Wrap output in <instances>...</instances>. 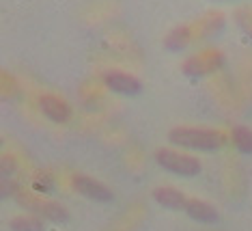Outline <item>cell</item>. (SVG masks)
I'll list each match as a JSON object with an SVG mask.
<instances>
[{
    "label": "cell",
    "mask_w": 252,
    "mask_h": 231,
    "mask_svg": "<svg viewBox=\"0 0 252 231\" xmlns=\"http://www.w3.org/2000/svg\"><path fill=\"white\" fill-rule=\"evenodd\" d=\"M168 141L183 149L196 152H216L222 149L231 138L216 128H194V125H177L168 132Z\"/></svg>",
    "instance_id": "cell-1"
},
{
    "label": "cell",
    "mask_w": 252,
    "mask_h": 231,
    "mask_svg": "<svg viewBox=\"0 0 252 231\" xmlns=\"http://www.w3.org/2000/svg\"><path fill=\"white\" fill-rule=\"evenodd\" d=\"M13 197L22 207L31 210V214L43 218V221H48V223L61 225V223L69 221V212H67L61 203H56V201H45L41 197H37V194L28 192V190H20V188L13 190Z\"/></svg>",
    "instance_id": "cell-2"
},
{
    "label": "cell",
    "mask_w": 252,
    "mask_h": 231,
    "mask_svg": "<svg viewBox=\"0 0 252 231\" xmlns=\"http://www.w3.org/2000/svg\"><path fill=\"white\" fill-rule=\"evenodd\" d=\"M156 162L162 166L164 171L173 173L179 177H196L203 171V164L196 155L177 152V149H168V147H159L156 149Z\"/></svg>",
    "instance_id": "cell-3"
},
{
    "label": "cell",
    "mask_w": 252,
    "mask_h": 231,
    "mask_svg": "<svg viewBox=\"0 0 252 231\" xmlns=\"http://www.w3.org/2000/svg\"><path fill=\"white\" fill-rule=\"evenodd\" d=\"M222 65H224V54L216 48H207V50H200L196 54L188 56L181 67L186 76L203 78V76H209V74L218 72Z\"/></svg>",
    "instance_id": "cell-4"
},
{
    "label": "cell",
    "mask_w": 252,
    "mask_h": 231,
    "mask_svg": "<svg viewBox=\"0 0 252 231\" xmlns=\"http://www.w3.org/2000/svg\"><path fill=\"white\" fill-rule=\"evenodd\" d=\"M71 188L76 190L80 197H87L91 201H97V203H110L114 199V192L110 190V186H106L97 177L82 175V173H76L71 177Z\"/></svg>",
    "instance_id": "cell-5"
},
{
    "label": "cell",
    "mask_w": 252,
    "mask_h": 231,
    "mask_svg": "<svg viewBox=\"0 0 252 231\" xmlns=\"http://www.w3.org/2000/svg\"><path fill=\"white\" fill-rule=\"evenodd\" d=\"M104 84L112 93L125 95V97H134V95L142 93V80L129 72H121V69H110V72H106Z\"/></svg>",
    "instance_id": "cell-6"
},
{
    "label": "cell",
    "mask_w": 252,
    "mask_h": 231,
    "mask_svg": "<svg viewBox=\"0 0 252 231\" xmlns=\"http://www.w3.org/2000/svg\"><path fill=\"white\" fill-rule=\"evenodd\" d=\"M39 111L43 113V117H48L52 123H69L71 121V106L63 97L54 93H43L39 97Z\"/></svg>",
    "instance_id": "cell-7"
},
{
    "label": "cell",
    "mask_w": 252,
    "mask_h": 231,
    "mask_svg": "<svg viewBox=\"0 0 252 231\" xmlns=\"http://www.w3.org/2000/svg\"><path fill=\"white\" fill-rule=\"evenodd\" d=\"M183 212H186L192 221L203 223V225H214V223L220 221V212H218V207L214 203H209V201H205V199H188L186 210Z\"/></svg>",
    "instance_id": "cell-8"
},
{
    "label": "cell",
    "mask_w": 252,
    "mask_h": 231,
    "mask_svg": "<svg viewBox=\"0 0 252 231\" xmlns=\"http://www.w3.org/2000/svg\"><path fill=\"white\" fill-rule=\"evenodd\" d=\"M153 201L158 205L166 207V210L179 212V210H186L188 197L175 186H158V188H153Z\"/></svg>",
    "instance_id": "cell-9"
},
{
    "label": "cell",
    "mask_w": 252,
    "mask_h": 231,
    "mask_svg": "<svg viewBox=\"0 0 252 231\" xmlns=\"http://www.w3.org/2000/svg\"><path fill=\"white\" fill-rule=\"evenodd\" d=\"M194 39V26L192 24H179L164 37V48L170 52H183Z\"/></svg>",
    "instance_id": "cell-10"
},
{
    "label": "cell",
    "mask_w": 252,
    "mask_h": 231,
    "mask_svg": "<svg viewBox=\"0 0 252 231\" xmlns=\"http://www.w3.org/2000/svg\"><path fill=\"white\" fill-rule=\"evenodd\" d=\"M9 229L11 231H43L45 223L43 218H39L35 214H20L9 221Z\"/></svg>",
    "instance_id": "cell-11"
},
{
    "label": "cell",
    "mask_w": 252,
    "mask_h": 231,
    "mask_svg": "<svg viewBox=\"0 0 252 231\" xmlns=\"http://www.w3.org/2000/svg\"><path fill=\"white\" fill-rule=\"evenodd\" d=\"M231 143L242 154H252V130L248 125H235L231 130Z\"/></svg>",
    "instance_id": "cell-12"
},
{
    "label": "cell",
    "mask_w": 252,
    "mask_h": 231,
    "mask_svg": "<svg viewBox=\"0 0 252 231\" xmlns=\"http://www.w3.org/2000/svg\"><path fill=\"white\" fill-rule=\"evenodd\" d=\"M237 20H239V24L244 26V31H246V33H248L250 37H252V15H250V17H244V13H242V11H239V17H237Z\"/></svg>",
    "instance_id": "cell-13"
},
{
    "label": "cell",
    "mask_w": 252,
    "mask_h": 231,
    "mask_svg": "<svg viewBox=\"0 0 252 231\" xmlns=\"http://www.w3.org/2000/svg\"><path fill=\"white\" fill-rule=\"evenodd\" d=\"M216 2H233V0H216Z\"/></svg>",
    "instance_id": "cell-14"
}]
</instances>
